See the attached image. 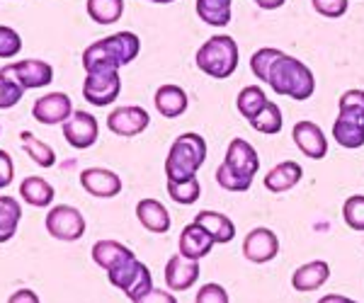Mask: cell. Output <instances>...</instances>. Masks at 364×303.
I'll list each match as a JSON object with an SVG mask.
<instances>
[{
    "mask_svg": "<svg viewBox=\"0 0 364 303\" xmlns=\"http://www.w3.org/2000/svg\"><path fill=\"white\" fill-rule=\"evenodd\" d=\"M197 15L209 27H226L231 22V0H197Z\"/></svg>",
    "mask_w": 364,
    "mask_h": 303,
    "instance_id": "cell-28",
    "label": "cell"
},
{
    "mask_svg": "<svg viewBox=\"0 0 364 303\" xmlns=\"http://www.w3.org/2000/svg\"><path fill=\"white\" fill-rule=\"evenodd\" d=\"M301 177H304L301 165L294 160H284V162H279V165H274L272 170L265 175L262 184H265L272 194H282V192H289L291 187H296Z\"/></svg>",
    "mask_w": 364,
    "mask_h": 303,
    "instance_id": "cell-20",
    "label": "cell"
},
{
    "mask_svg": "<svg viewBox=\"0 0 364 303\" xmlns=\"http://www.w3.org/2000/svg\"><path fill=\"white\" fill-rule=\"evenodd\" d=\"M338 119L333 124V138L343 148L364 145V90H348L340 95Z\"/></svg>",
    "mask_w": 364,
    "mask_h": 303,
    "instance_id": "cell-5",
    "label": "cell"
},
{
    "mask_svg": "<svg viewBox=\"0 0 364 303\" xmlns=\"http://www.w3.org/2000/svg\"><path fill=\"white\" fill-rule=\"evenodd\" d=\"M168 194L173 202L190 206V204H197V199L202 197V184H199L197 177L187 180V182H168Z\"/></svg>",
    "mask_w": 364,
    "mask_h": 303,
    "instance_id": "cell-34",
    "label": "cell"
},
{
    "mask_svg": "<svg viewBox=\"0 0 364 303\" xmlns=\"http://www.w3.org/2000/svg\"><path fill=\"white\" fill-rule=\"evenodd\" d=\"M195 303H228V291L221 284H204L197 291Z\"/></svg>",
    "mask_w": 364,
    "mask_h": 303,
    "instance_id": "cell-39",
    "label": "cell"
},
{
    "mask_svg": "<svg viewBox=\"0 0 364 303\" xmlns=\"http://www.w3.org/2000/svg\"><path fill=\"white\" fill-rule=\"evenodd\" d=\"M195 224L202 226L219 246H226V243H231L233 238H236V226H233V221L219 211H199L195 216Z\"/></svg>",
    "mask_w": 364,
    "mask_h": 303,
    "instance_id": "cell-23",
    "label": "cell"
},
{
    "mask_svg": "<svg viewBox=\"0 0 364 303\" xmlns=\"http://www.w3.org/2000/svg\"><path fill=\"white\" fill-rule=\"evenodd\" d=\"M311 3H314L316 13L323 17H331V20L348 13V0H311Z\"/></svg>",
    "mask_w": 364,
    "mask_h": 303,
    "instance_id": "cell-38",
    "label": "cell"
},
{
    "mask_svg": "<svg viewBox=\"0 0 364 303\" xmlns=\"http://www.w3.org/2000/svg\"><path fill=\"white\" fill-rule=\"evenodd\" d=\"M291 138H294L296 148L301 150L306 158L311 160H321L328 153V138L321 131V126L316 121H296L294 129H291Z\"/></svg>",
    "mask_w": 364,
    "mask_h": 303,
    "instance_id": "cell-14",
    "label": "cell"
},
{
    "mask_svg": "<svg viewBox=\"0 0 364 303\" xmlns=\"http://www.w3.org/2000/svg\"><path fill=\"white\" fill-rule=\"evenodd\" d=\"M224 162L245 182H252L257 170H260V155H257V150L245 138H233L228 143Z\"/></svg>",
    "mask_w": 364,
    "mask_h": 303,
    "instance_id": "cell-10",
    "label": "cell"
},
{
    "mask_svg": "<svg viewBox=\"0 0 364 303\" xmlns=\"http://www.w3.org/2000/svg\"><path fill=\"white\" fill-rule=\"evenodd\" d=\"M80 184L87 194L100 197V199H112L122 192V177L107 167H85L80 172Z\"/></svg>",
    "mask_w": 364,
    "mask_h": 303,
    "instance_id": "cell-15",
    "label": "cell"
},
{
    "mask_svg": "<svg viewBox=\"0 0 364 303\" xmlns=\"http://www.w3.org/2000/svg\"><path fill=\"white\" fill-rule=\"evenodd\" d=\"M73 114V102L66 92H46L32 104V116L44 126H56L70 119Z\"/></svg>",
    "mask_w": 364,
    "mask_h": 303,
    "instance_id": "cell-9",
    "label": "cell"
},
{
    "mask_svg": "<svg viewBox=\"0 0 364 303\" xmlns=\"http://www.w3.org/2000/svg\"><path fill=\"white\" fill-rule=\"evenodd\" d=\"M61 129H63V138L70 143V148H78V150L95 145L100 133L97 119L90 112H73L70 119L61 124Z\"/></svg>",
    "mask_w": 364,
    "mask_h": 303,
    "instance_id": "cell-13",
    "label": "cell"
},
{
    "mask_svg": "<svg viewBox=\"0 0 364 303\" xmlns=\"http://www.w3.org/2000/svg\"><path fill=\"white\" fill-rule=\"evenodd\" d=\"M252 3H255L257 8H262V10H277V8H282V5L287 3V0H252Z\"/></svg>",
    "mask_w": 364,
    "mask_h": 303,
    "instance_id": "cell-43",
    "label": "cell"
},
{
    "mask_svg": "<svg viewBox=\"0 0 364 303\" xmlns=\"http://www.w3.org/2000/svg\"><path fill=\"white\" fill-rule=\"evenodd\" d=\"M284 54V51L279 49H272V46H267V49H257L255 54L250 56V71L255 75L260 83L267 85V78H269V71H272L274 61Z\"/></svg>",
    "mask_w": 364,
    "mask_h": 303,
    "instance_id": "cell-32",
    "label": "cell"
},
{
    "mask_svg": "<svg viewBox=\"0 0 364 303\" xmlns=\"http://www.w3.org/2000/svg\"><path fill=\"white\" fill-rule=\"evenodd\" d=\"M15 180V165L8 150H0V189L10 187Z\"/></svg>",
    "mask_w": 364,
    "mask_h": 303,
    "instance_id": "cell-40",
    "label": "cell"
},
{
    "mask_svg": "<svg viewBox=\"0 0 364 303\" xmlns=\"http://www.w3.org/2000/svg\"><path fill=\"white\" fill-rule=\"evenodd\" d=\"M22 221V206L15 197L0 194V246L13 241Z\"/></svg>",
    "mask_w": 364,
    "mask_h": 303,
    "instance_id": "cell-26",
    "label": "cell"
},
{
    "mask_svg": "<svg viewBox=\"0 0 364 303\" xmlns=\"http://www.w3.org/2000/svg\"><path fill=\"white\" fill-rule=\"evenodd\" d=\"M267 85L272 87L277 95L304 102L314 95L316 78H314V73L309 71L306 63H301L299 58L289 54H282L277 61H274L272 71H269Z\"/></svg>",
    "mask_w": 364,
    "mask_h": 303,
    "instance_id": "cell-3",
    "label": "cell"
},
{
    "mask_svg": "<svg viewBox=\"0 0 364 303\" xmlns=\"http://www.w3.org/2000/svg\"><path fill=\"white\" fill-rule=\"evenodd\" d=\"M343 219L352 231H364V194H352L345 199Z\"/></svg>",
    "mask_w": 364,
    "mask_h": 303,
    "instance_id": "cell-35",
    "label": "cell"
},
{
    "mask_svg": "<svg viewBox=\"0 0 364 303\" xmlns=\"http://www.w3.org/2000/svg\"><path fill=\"white\" fill-rule=\"evenodd\" d=\"M154 104L166 119H178L187 112V92L180 85H161L156 90Z\"/></svg>",
    "mask_w": 364,
    "mask_h": 303,
    "instance_id": "cell-21",
    "label": "cell"
},
{
    "mask_svg": "<svg viewBox=\"0 0 364 303\" xmlns=\"http://www.w3.org/2000/svg\"><path fill=\"white\" fill-rule=\"evenodd\" d=\"M107 279H109V284H112V287L124 291L132 301H136L139 296H144L146 291L154 289V277H151V270L136 258V255L124 260L122 265H117L114 270H109Z\"/></svg>",
    "mask_w": 364,
    "mask_h": 303,
    "instance_id": "cell-6",
    "label": "cell"
},
{
    "mask_svg": "<svg viewBox=\"0 0 364 303\" xmlns=\"http://www.w3.org/2000/svg\"><path fill=\"white\" fill-rule=\"evenodd\" d=\"M279 255V238L269 228H252L243 241V258L252 265H265Z\"/></svg>",
    "mask_w": 364,
    "mask_h": 303,
    "instance_id": "cell-11",
    "label": "cell"
},
{
    "mask_svg": "<svg viewBox=\"0 0 364 303\" xmlns=\"http://www.w3.org/2000/svg\"><path fill=\"white\" fill-rule=\"evenodd\" d=\"M85 10L92 22L107 27L119 22V17L124 15V0H87Z\"/></svg>",
    "mask_w": 364,
    "mask_h": 303,
    "instance_id": "cell-27",
    "label": "cell"
},
{
    "mask_svg": "<svg viewBox=\"0 0 364 303\" xmlns=\"http://www.w3.org/2000/svg\"><path fill=\"white\" fill-rule=\"evenodd\" d=\"M149 3H158V5H168V3H175V0H149Z\"/></svg>",
    "mask_w": 364,
    "mask_h": 303,
    "instance_id": "cell-45",
    "label": "cell"
},
{
    "mask_svg": "<svg viewBox=\"0 0 364 303\" xmlns=\"http://www.w3.org/2000/svg\"><path fill=\"white\" fill-rule=\"evenodd\" d=\"M199 279V262L187 260L182 255H173L166 265V284L170 291H187L197 284Z\"/></svg>",
    "mask_w": 364,
    "mask_h": 303,
    "instance_id": "cell-17",
    "label": "cell"
},
{
    "mask_svg": "<svg viewBox=\"0 0 364 303\" xmlns=\"http://www.w3.org/2000/svg\"><path fill=\"white\" fill-rule=\"evenodd\" d=\"M151 124V116L146 112L144 107H119V109H112L107 116V129L117 133V136H124V138H132V136H139L149 129Z\"/></svg>",
    "mask_w": 364,
    "mask_h": 303,
    "instance_id": "cell-12",
    "label": "cell"
},
{
    "mask_svg": "<svg viewBox=\"0 0 364 303\" xmlns=\"http://www.w3.org/2000/svg\"><path fill=\"white\" fill-rule=\"evenodd\" d=\"M20 197H22V202L29 204V206L44 209V206H51L56 192H54V187H51V184L46 182L44 177L29 175V177L22 180V184H20Z\"/></svg>",
    "mask_w": 364,
    "mask_h": 303,
    "instance_id": "cell-25",
    "label": "cell"
},
{
    "mask_svg": "<svg viewBox=\"0 0 364 303\" xmlns=\"http://www.w3.org/2000/svg\"><path fill=\"white\" fill-rule=\"evenodd\" d=\"M267 102H269V100H267L265 90H262L260 85H248V87H243V90H240V95H238V100H236L240 116H245L248 121L255 119V116L260 114L262 109H265V104H267Z\"/></svg>",
    "mask_w": 364,
    "mask_h": 303,
    "instance_id": "cell-30",
    "label": "cell"
},
{
    "mask_svg": "<svg viewBox=\"0 0 364 303\" xmlns=\"http://www.w3.org/2000/svg\"><path fill=\"white\" fill-rule=\"evenodd\" d=\"M318 303H357L348 299V296H340V294H326L323 299H318Z\"/></svg>",
    "mask_w": 364,
    "mask_h": 303,
    "instance_id": "cell-44",
    "label": "cell"
},
{
    "mask_svg": "<svg viewBox=\"0 0 364 303\" xmlns=\"http://www.w3.org/2000/svg\"><path fill=\"white\" fill-rule=\"evenodd\" d=\"M141 51V39L134 32L109 34L97 39L83 51V68L85 73L95 71H119L122 66L132 63Z\"/></svg>",
    "mask_w": 364,
    "mask_h": 303,
    "instance_id": "cell-1",
    "label": "cell"
},
{
    "mask_svg": "<svg viewBox=\"0 0 364 303\" xmlns=\"http://www.w3.org/2000/svg\"><path fill=\"white\" fill-rule=\"evenodd\" d=\"M8 303H42V301H39V296L34 294L32 289H20V291H15V294L10 296Z\"/></svg>",
    "mask_w": 364,
    "mask_h": 303,
    "instance_id": "cell-42",
    "label": "cell"
},
{
    "mask_svg": "<svg viewBox=\"0 0 364 303\" xmlns=\"http://www.w3.org/2000/svg\"><path fill=\"white\" fill-rule=\"evenodd\" d=\"M195 61L199 71L207 73L209 78H231L240 61L236 39L228 37V34H214V37H209L207 42L199 46Z\"/></svg>",
    "mask_w": 364,
    "mask_h": 303,
    "instance_id": "cell-4",
    "label": "cell"
},
{
    "mask_svg": "<svg viewBox=\"0 0 364 303\" xmlns=\"http://www.w3.org/2000/svg\"><path fill=\"white\" fill-rule=\"evenodd\" d=\"M22 51V37L13 27L0 25V58H13Z\"/></svg>",
    "mask_w": 364,
    "mask_h": 303,
    "instance_id": "cell-37",
    "label": "cell"
},
{
    "mask_svg": "<svg viewBox=\"0 0 364 303\" xmlns=\"http://www.w3.org/2000/svg\"><path fill=\"white\" fill-rule=\"evenodd\" d=\"M92 262L100 267V270L109 272L114 270L117 265H122L124 260L134 258V253L127 246H122L119 241H97L92 246Z\"/></svg>",
    "mask_w": 364,
    "mask_h": 303,
    "instance_id": "cell-24",
    "label": "cell"
},
{
    "mask_svg": "<svg viewBox=\"0 0 364 303\" xmlns=\"http://www.w3.org/2000/svg\"><path fill=\"white\" fill-rule=\"evenodd\" d=\"M22 95H25V87L15 80L10 66L0 68V109L15 107V104L22 100Z\"/></svg>",
    "mask_w": 364,
    "mask_h": 303,
    "instance_id": "cell-31",
    "label": "cell"
},
{
    "mask_svg": "<svg viewBox=\"0 0 364 303\" xmlns=\"http://www.w3.org/2000/svg\"><path fill=\"white\" fill-rule=\"evenodd\" d=\"M328 279H331V265L323 260H314V262L301 265L294 275H291V287L296 291H301V294H309V291L321 289Z\"/></svg>",
    "mask_w": 364,
    "mask_h": 303,
    "instance_id": "cell-19",
    "label": "cell"
},
{
    "mask_svg": "<svg viewBox=\"0 0 364 303\" xmlns=\"http://www.w3.org/2000/svg\"><path fill=\"white\" fill-rule=\"evenodd\" d=\"M132 303H178V299H175L170 291H163V289H151V291H146L144 296H139L136 301H132Z\"/></svg>",
    "mask_w": 364,
    "mask_h": 303,
    "instance_id": "cell-41",
    "label": "cell"
},
{
    "mask_svg": "<svg viewBox=\"0 0 364 303\" xmlns=\"http://www.w3.org/2000/svg\"><path fill=\"white\" fill-rule=\"evenodd\" d=\"M207 160V141L199 133L187 131L173 141L166 158V177L168 182H187L195 180L199 167Z\"/></svg>",
    "mask_w": 364,
    "mask_h": 303,
    "instance_id": "cell-2",
    "label": "cell"
},
{
    "mask_svg": "<svg viewBox=\"0 0 364 303\" xmlns=\"http://www.w3.org/2000/svg\"><path fill=\"white\" fill-rule=\"evenodd\" d=\"M250 126L260 133H267V136L279 133L282 131V109L274 102H267L265 109H262V112L250 121Z\"/></svg>",
    "mask_w": 364,
    "mask_h": 303,
    "instance_id": "cell-33",
    "label": "cell"
},
{
    "mask_svg": "<svg viewBox=\"0 0 364 303\" xmlns=\"http://www.w3.org/2000/svg\"><path fill=\"white\" fill-rule=\"evenodd\" d=\"M46 231L51 238L63 243H75L85 236V216L75 206L61 204L46 214Z\"/></svg>",
    "mask_w": 364,
    "mask_h": 303,
    "instance_id": "cell-7",
    "label": "cell"
},
{
    "mask_svg": "<svg viewBox=\"0 0 364 303\" xmlns=\"http://www.w3.org/2000/svg\"><path fill=\"white\" fill-rule=\"evenodd\" d=\"M136 219L146 231L151 233H168L170 231V214L158 199H141L136 204Z\"/></svg>",
    "mask_w": 364,
    "mask_h": 303,
    "instance_id": "cell-22",
    "label": "cell"
},
{
    "mask_svg": "<svg viewBox=\"0 0 364 303\" xmlns=\"http://www.w3.org/2000/svg\"><path fill=\"white\" fill-rule=\"evenodd\" d=\"M214 246H216L214 238H211L199 224H195V221H192L190 226H185L180 233V255L187 260L199 262L202 258H207Z\"/></svg>",
    "mask_w": 364,
    "mask_h": 303,
    "instance_id": "cell-18",
    "label": "cell"
},
{
    "mask_svg": "<svg viewBox=\"0 0 364 303\" xmlns=\"http://www.w3.org/2000/svg\"><path fill=\"white\" fill-rule=\"evenodd\" d=\"M122 92L119 71H95L85 73L83 97L92 107H109Z\"/></svg>",
    "mask_w": 364,
    "mask_h": 303,
    "instance_id": "cell-8",
    "label": "cell"
},
{
    "mask_svg": "<svg viewBox=\"0 0 364 303\" xmlns=\"http://www.w3.org/2000/svg\"><path fill=\"white\" fill-rule=\"evenodd\" d=\"M20 141L25 153L37 162L39 167H54L56 165V153L49 143H44L42 138H37L32 131H22L20 133Z\"/></svg>",
    "mask_w": 364,
    "mask_h": 303,
    "instance_id": "cell-29",
    "label": "cell"
},
{
    "mask_svg": "<svg viewBox=\"0 0 364 303\" xmlns=\"http://www.w3.org/2000/svg\"><path fill=\"white\" fill-rule=\"evenodd\" d=\"M216 182H219V187H224L226 192H248L252 187V182L240 180L238 175L226 165V162H221L219 170H216Z\"/></svg>",
    "mask_w": 364,
    "mask_h": 303,
    "instance_id": "cell-36",
    "label": "cell"
},
{
    "mask_svg": "<svg viewBox=\"0 0 364 303\" xmlns=\"http://www.w3.org/2000/svg\"><path fill=\"white\" fill-rule=\"evenodd\" d=\"M10 71H13L15 80L25 87V90L46 87L54 80V68L46 61H39V58H25V61L10 63Z\"/></svg>",
    "mask_w": 364,
    "mask_h": 303,
    "instance_id": "cell-16",
    "label": "cell"
}]
</instances>
